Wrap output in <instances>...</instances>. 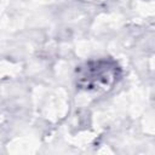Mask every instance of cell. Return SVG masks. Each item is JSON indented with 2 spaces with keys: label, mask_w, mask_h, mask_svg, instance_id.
I'll return each instance as SVG.
<instances>
[{
  "label": "cell",
  "mask_w": 155,
  "mask_h": 155,
  "mask_svg": "<svg viewBox=\"0 0 155 155\" xmlns=\"http://www.w3.org/2000/svg\"><path fill=\"white\" fill-rule=\"evenodd\" d=\"M75 74L78 88L86 92H104L117 82L121 69L114 59L99 58L81 64Z\"/></svg>",
  "instance_id": "1"
}]
</instances>
